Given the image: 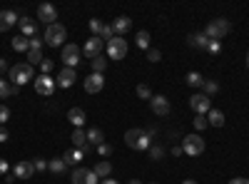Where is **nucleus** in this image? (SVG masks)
Returning <instances> with one entry per match:
<instances>
[{"instance_id": "nucleus-23", "label": "nucleus", "mask_w": 249, "mask_h": 184, "mask_svg": "<svg viewBox=\"0 0 249 184\" xmlns=\"http://www.w3.org/2000/svg\"><path fill=\"white\" fill-rule=\"evenodd\" d=\"M187 43H190L192 48H197V50H207L210 40H207V35H204V33H192L190 37H187Z\"/></svg>"}, {"instance_id": "nucleus-43", "label": "nucleus", "mask_w": 249, "mask_h": 184, "mask_svg": "<svg viewBox=\"0 0 249 184\" xmlns=\"http://www.w3.org/2000/svg\"><path fill=\"white\" fill-rule=\"evenodd\" d=\"M53 67H55V65H53V60H48V57L43 60V65H40V70H43V75H50V72H53Z\"/></svg>"}, {"instance_id": "nucleus-46", "label": "nucleus", "mask_w": 249, "mask_h": 184, "mask_svg": "<svg viewBox=\"0 0 249 184\" xmlns=\"http://www.w3.org/2000/svg\"><path fill=\"white\" fill-rule=\"evenodd\" d=\"M8 172H10L8 159H3V157H0V174H3V177H8Z\"/></svg>"}, {"instance_id": "nucleus-31", "label": "nucleus", "mask_w": 249, "mask_h": 184, "mask_svg": "<svg viewBox=\"0 0 249 184\" xmlns=\"http://www.w3.org/2000/svg\"><path fill=\"white\" fill-rule=\"evenodd\" d=\"M150 33L147 30H142V33H137V48L140 50H150Z\"/></svg>"}, {"instance_id": "nucleus-51", "label": "nucleus", "mask_w": 249, "mask_h": 184, "mask_svg": "<svg viewBox=\"0 0 249 184\" xmlns=\"http://www.w3.org/2000/svg\"><path fill=\"white\" fill-rule=\"evenodd\" d=\"M182 184H197V182H195V179H184Z\"/></svg>"}, {"instance_id": "nucleus-13", "label": "nucleus", "mask_w": 249, "mask_h": 184, "mask_svg": "<svg viewBox=\"0 0 249 184\" xmlns=\"http://www.w3.org/2000/svg\"><path fill=\"white\" fill-rule=\"evenodd\" d=\"M75 80H77V72H75L72 67H65V65H62V70H60L57 77H55V85L62 87V90H68V87L75 85Z\"/></svg>"}, {"instance_id": "nucleus-39", "label": "nucleus", "mask_w": 249, "mask_h": 184, "mask_svg": "<svg viewBox=\"0 0 249 184\" xmlns=\"http://www.w3.org/2000/svg\"><path fill=\"white\" fill-rule=\"evenodd\" d=\"M10 119V110L5 105H0V127H5V122Z\"/></svg>"}, {"instance_id": "nucleus-36", "label": "nucleus", "mask_w": 249, "mask_h": 184, "mask_svg": "<svg viewBox=\"0 0 249 184\" xmlns=\"http://www.w3.org/2000/svg\"><path fill=\"white\" fill-rule=\"evenodd\" d=\"M137 97L140 100H152V90L147 85H137Z\"/></svg>"}, {"instance_id": "nucleus-2", "label": "nucleus", "mask_w": 249, "mask_h": 184, "mask_svg": "<svg viewBox=\"0 0 249 184\" xmlns=\"http://www.w3.org/2000/svg\"><path fill=\"white\" fill-rule=\"evenodd\" d=\"M232 30V23L227 17H217V20H212L210 25H207L202 33L207 35V40H214V43H222L224 40V35Z\"/></svg>"}, {"instance_id": "nucleus-14", "label": "nucleus", "mask_w": 249, "mask_h": 184, "mask_svg": "<svg viewBox=\"0 0 249 184\" xmlns=\"http://www.w3.org/2000/svg\"><path fill=\"white\" fill-rule=\"evenodd\" d=\"M37 20H40V23H43L45 28L53 25V23H57V10H55V5L43 3V5L37 8Z\"/></svg>"}, {"instance_id": "nucleus-22", "label": "nucleus", "mask_w": 249, "mask_h": 184, "mask_svg": "<svg viewBox=\"0 0 249 184\" xmlns=\"http://www.w3.org/2000/svg\"><path fill=\"white\" fill-rule=\"evenodd\" d=\"M88 145H92V147L105 145V132H102L100 127H90L88 130Z\"/></svg>"}, {"instance_id": "nucleus-1", "label": "nucleus", "mask_w": 249, "mask_h": 184, "mask_svg": "<svg viewBox=\"0 0 249 184\" xmlns=\"http://www.w3.org/2000/svg\"><path fill=\"white\" fill-rule=\"evenodd\" d=\"M124 145L137 150V152H147L152 147V139H150V134L144 130H127L124 132Z\"/></svg>"}, {"instance_id": "nucleus-48", "label": "nucleus", "mask_w": 249, "mask_h": 184, "mask_svg": "<svg viewBox=\"0 0 249 184\" xmlns=\"http://www.w3.org/2000/svg\"><path fill=\"white\" fill-rule=\"evenodd\" d=\"M8 139H10L8 130H5V127H0V142H8Z\"/></svg>"}, {"instance_id": "nucleus-34", "label": "nucleus", "mask_w": 249, "mask_h": 184, "mask_svg": "<svg viewBox=\"0 0 249 184\" xmlns=\"http://www.w3.org/2000/svg\"><path fill=\"white\" fill-rule=\"evenodd\" d=\"M13 95V85L8 83L5 77H0V100H5V97H10Z\"/></svg>"}, {"instance_id": "nucleus-20", "label": "nucleus", "mask_w": 249, "mask_h": 184, "mask_svg": "<svg viewBox=\"0 0 249 184\" xmlns=\"http://www.w3.org/2000/svg\"><path fill=\"white\" fill-rule=\"evenodd\" d=\"M18 23H20V17H18L15 10H3V13H0V33L10 30V28L18 25Z\"/></svg>"}, {"instance_id": "nucleus-44", "label": "nucleus", "mask_w": 249, "mask_h": 184, "mask_svg": "<svg viewBox=\"0 0 249 184\" xmlns=\"http://www.w3.org/2000/svg\"><path fill=\"white\" fill-rule=\"evenodd\" d=\"M43 43H45L43 37H30V50H40V48H43ZM30 50H28V52H30Z\"/></svg>"}, {"instance_id": "nucleus-25", "label": "nucleus", "mask_w": 249, "mask_h": 184, "mask_svg": "<svg viewBox=\"0 0 249 184\" xmlns=\"http://www.w3.org/2000/svg\"><path fill=\"white\" fill-rule=\"evenodd\" d=\"M48 169L53 174H65L68 165H65V159H62V157H53V159H48Z\"/></svg>"}, {"instance_id": "nucleus-4", "label": "nucleus", "mask_w": 249, "mask_h": 184, "mask_svg": "<svg viewBox=\"0 0 249 184\" xmlns=\"http://www.w3.org/2000/svg\"><path fill=\"white\" fill-rule=\"evenodd\" d=\"M65 37H68V30H65V25H60V23H53V25H48L45 28V43L50 45V48H60L62 43H65Z\"/></svg>"}, {"instance_id": "nucleus-5", "label": "nucleus", "mask_w": 249, "mask_h": 184, "mask_svg": "<svg viewBox=\"0 0 249 184\" xmlns=\"http://www.w3.org/2000/svg\"><path fill=\"white\" fill-rule=\"evenodd\" d=\"M182 152L190 154V157L204 154V139H202L199 134H187V137L182 139Z\"/></svg>"}, {"instance_id": "nucleus-45", "label": "nucleus", "mask_w": 249, "mask_h": 184, "mask_svg": "<svg viewBox=\"0 0 249 184\" xmlns=\"http://www.w3.org/2000/svg\"><path fill=\"white\" fill-rule=\"evenodd\" d=\"M147 60H150V63H160L162 52H160V50H147Z\"/></svg>"}, {"instance_id": "nucleus-53", "label": "nucleus", "mask_w": 249, "mask_h": 184, "mask_svg": "<svg viewBox=\"0 0 249 184\" xmlns=\"http://www.w3.org/2000/svg\"><path fill=\"white\" fill-rule=\"evenodd\" d=\"M247 67H249V52H247Z\"/></svg>"}, {"instance_id": "nucleus-7", "label": "nucleus", "mask_w": 249, "mask_h": 184, "mask_svg": "<svg viewBox=\"0 0 249 184\" xmlns=\"http://www.w3.org/2000/svg\"><path fill=\"white\" fill-rule=\"evenodd\" d=\"M82 60V48L75 45V43H68L65 48H62V63H65V67H77V63Z\"/></svg>"}, {"instance_id": "nucleus-33", "label": "nucleus", "mask_w": 249, "mask_h": 184, "mask_svg": "<svg viewBox=\"0 0 249 184\" xmlns=\"http://www.w3.org/2000/svg\"><path fill=\"white\" fill-rule=\"evenodd\" d=\"M105 67H107V60H105V57H102V55L92 60V72H97V75H102V72H105Z\"/></svg>"}, {"instance_id": "nucleus-40", "label": "nucleus", "mask_w": 249, "mask_h": 184, "mask_svg": "<svg viewBox=\"0 0 249 184\" xmlns=\"http://www.w3.org/2000/svg\"><path fill=\"white\" fill-rule=\"evenodd\" d=\"M207 125H210V122H207L204 115H197V117H195V130H204Z\"/></svg>"}, {"instance_id": "nucleus-26", "label": "nucleus", "mask_w": 249, "mask_h": 184, "mask_svg": "<svg viewBox=\"0 0 249 184\" xmlns=\"http://www.w3.org/2000/svg\"><path fill=\"white\" fill-rule=\"evenodd\" d=\"M207 122H210L212 127H224V112L222 110H210L207 112Z\"/></svg>"}, {"instance_id": "nucleus-35", "label": "nucleus", "mask_w": 249, "mask_h": 184, "mask_svg": "<svg viewBox=\"0 0 249 184\" xmlns=\"http://www.w3.org/2000/svg\"><path fill=\"white\" fill-rule=\"evenodd\" d=\"M147 152H150V159H155V162H160V159L164 157V147H162V145H152Z\"/></svg>"}, {"instance_id": "nucleus-8", "label": "nucleus", "mask_w": 249, "mask_h": 184, "mask_svg": "<svg viewBox=\"0 0 249 184\" xmlns=\"http://www.w3.org/2000/svg\"><path fill=\"white\" fill-rule=\"evenodd\" d=\"M33 83H35V92H37L40 97H50V95L55 92V87H57L55 80H53L50 75H37Z\"/></svg>"}, {"instance_id": "nucleus-30", "label": "nucleus", "mask_w": 249, "mask_h": 184, "mask_svg": "<svg viewBox=\"0 0 249 184\" xmlns=\"http://www.w3.org/2000/svg\"><path fill=\"white\" fill-rule=\"evenodd\" d=\"M184 80H187V85H190V87H202V85H204V77H202L199 72H195V70H192V72H187Z\"/></svg>"}, {"instance_id": "nucleus-11", "label": "nucleus", "mask_w": 249, "mask_h": 184, "mask_svg": "<svg viewBox=\"0 0 249 184\" xmlns=\"http://www.w3.org/2000/svg\"><path fill=\"white\" fill-rule=\"evenodd\" d=\"M72 184H100V177L88 167H77L72 172Z\"/></svg>"}, {"instance_id": "nucleus-16", "label": "nucleus", "mask_w": 249, "mask_h": 184, "mask_svg": "<svg viewBox=\"0 0 249 184\" xmlns=\"http://www.w3.org/2000/svg\"><path fill=\"white\" fill-rule=\"evenodd\" d=\"M70 139H72V147H75V150H82L85 154L92 150V145H88V132H85V130H72Z\"/></svg>"}, {"instance_id": "nucleus-18", "label": "nucleus", "mask_w": 249, "mask_h": 184, "mask_svg": "<svg viewBox=\"0 0 249 184\" xmlns=\"http://www.w3.org/2000/svg\"><path fill=\"white\" fill-rule=\"evenodd\" d=\"M20 33H23V37H37V23H35V20L33 17H28V15H23V17H20Z\"/></svg>"}, {"instance_id": "nucleus-17", "label": "nucleus", "mask_w": 249, "mask_h": 184, "mask_svg": "<svg viewBox=\"0 0 249 184\" xmlns=\"http://www.w3.org/2000/svg\"><path fill=\"white\" fill-rule=\"evenodd\" d=\"M15 179H30L35 174V167H33V159H23V162H18L15 169H13Z\"/></svg>"}, {"instance_id": "nucleus-28", "label": "nucleus", "mask_w": 249, "mask_h": 184, "mask_svg": "<svg viewBox=\"0 0 249 184\" xmlns=\"http://www.w3.org/2000/svg\"><path fill=\"white\" fill-rule=\"evenodd\" d=\"M13 50H15V52H25V50H30V40L23 37V35L13 37Z\"/></svg>"}, {"instance_id": "nucleus-49", "label": "nucleus", "mask_w": 249, "mask_h": 184, "mask_svg": "<svg viewBox=\"0 0 249 184\" xmlns=\"http://www.w3.org/2000/svg\"><path fill=\"white\" fill-rule=\"evenodd\" d=\"M230 184H249V179H244V177H234V179H230Z\"/></svg>"}, {"instance_id": "nucleus-3", "label": "nucleus", "mask_w": 249, "mask_h": 184, "mask_svg": "<svg viewBox=\"0 0 249 184\" xmlns=\"http://www.w3.org/2000/svg\"><path fill=\"white\" fill-rule=\"evenodd\" d=\"M8 80H13V85H25V83H30V80H35V70H33V65H28V63H18V65H13L10 70H8Z\"/></svg>"}, {"instance_id": "nucleus-50", "label": "nucleus", "mask_w": 249, "mask_h": 184, "mask_svg": "<svg viewBox=\"0 0 249 184\" xmlns=\"http://www.w3.org/2000/svg\"><path fill=\"white\" fill-rule=\"evenodd\" d=\"M100 184H120V182H115V179L107 177V179H100Z\"/></svg>"}, {"instance_id": "nucleus-42", "label": "nucleus", "mask_w": 249, "mask_h": 184, "mask_svg": "<svg viewBox=\"0 0 249 184\" xmlns=\"http://www.w3.org/2000/svg\"><path fill=\"white\" fill-rule=\"evenodd\" d=\"M219 50H222V43H214V40H210V45H207V52H210V55H219Z\"/></svg>"}, {"instance_id": "nucleus-9", "label": "nucleus", "mask_w": 249, "mask_h": 184, "mask_svg": "<svg viewBox=\"0 0 249 184\" xmlns=\"http://www.w3.org/2000/svg\"><path fill=\"white\" fill-rule=\"evenodd\" d=\"M102 50H105V43H102L100 37H90V40H85V45H82V55H85L88 60H95V57H100L102 55Z\"/></svg>"}, {"instance_id": "nucleus-15", "label": "nucleus", "mask_w": 249, "mask_h": 184, "mask_svg": "<svg viewBox=\"0 0 249 184\" xmlns=\"http://www.w3.org/2000/svg\"><path fill=\"white\" fill-rule=\"evenodd\" d=\"M102 87H105V75L90 72V75L85 77V92H90V95H97Z\"/></svg>"}, {"instance_id": "nucleus-38", "label": "nucleus", "mask_w": 249, "mask_h": 184, "mask_svg": "<svg viewBox=\"0 0 249 184\" xmlns=\"http://www.w3.org/2000/svg\"><path fill=\"white\" fill-rule=\"evenodd\" d=\"M97 152H100V157H102V159H105V157H110L115 150H112V145H107V142H105V145H100V147H97Z\"/></svg>"}, {"instance_id": "nucleus-37", "label": "nucleus", "mask_w": 249, "mask_h": 184, "mask_svg": "<svg viewBox=\"0 0 249 184\" xmlns=\"http://www.w3.org/2000/svg\"><path fill=\"white\" fill-rule=\"evenodd\" d=\"M102 28H105V23H100V20H97V17H92V20H90V30L95 33V37H100V33H102Z\"/></svg>"}, {"instance_id": "nucleus-6", "label": "nucleus", "mask_w": 249, "mask_h": 184, "mask_svg": "<svg viewBox=\"0 0 249 184\" xmlns=\"http://www.w3.org/2000/svg\"><path fill=\"white\" fill-rule=\"evenodd\" d=\"M124 55H127V40L115 35L107 43V57L110 60H124Z\"/></svg>"}, {"instance_id": "nucleus-29", "label": "nucleus", "mask_w": 249, "mask_h": 184, "mask_svg": "<svg viewBox=\"0 0 249 184\" xmlns=\"http://www.w3.org/2000/svg\"><path fill=\"white\" fill-rule=\"evenodd\" d=\"M217 92H219V85L214 83V80H204V85H202V95H207V97L212 100Z\"/></svg>"}, {"instance_id": "nucleus-12", "label": "nucleus", "mask_w": 249, "mask_h": 184, "mask_svg": "<svg viewBox=\"0 0 249 184\" xmlns=\"http://www.w3.org/2000/svg\"><path fill=\"white\" fill-rule=\"evenodd\" d=\"M190 107H192L197 115H207V112L212 110V100L207 97V95H202V92H197V95L190 97Z\"/></svg>"}, {"instance_id": "nucleus-47", "label": "nucleus", "mask_w": 249, "mask_h": 184, "mask_svg": "<svg viewBox=\"0 0 249 184\" xmlns=\"http://www.w3.org/2000/svg\"><path fill=\"white\" fill-rule=\"evenodd\" d=\"M5 70H10V67H8V60H5V57H0V77H3Z\"/></svg>"}, {"instance_id": "nucleus-19", "label": "nucleus", "mask_w": 249, "mask_h": 184, "mask_svg": "<svg viewBox=\"0 0 249 184\" xmlns=\"http://www.w3.org/2000/svg\"><path fill=\"white\" fill-rule=\"evenodd\" d=\"M68 122H72L75 130H82V127H85V122H88L85 110H82V107H72V110H68Z\"/></svg>"}, {"instance_id": "nucleus-41", "label": "nucleus", "mask_w": 249, "mask_h": 184, "mask_svg": "<svg viewBox=\"0 0 249 184\" xmlns=\"http://www.w3.org/2000/svg\"><path fill=\"white\" fill-rule=\"evenodd\" d=\"M33 167H35V172H45L48 169V159H33Z\"/></svg>"}, {"instance_id": "nucleus-24", "label": "nucleus", "mask_w": 249, "mask_h": 184, "mask_svg": "<svg viewBox=\"0 0 249 184\" xmlns=\"http://www.w3.org/2000/svg\"><path fill=\"white\" fill-rule=\"evenodd\" d=\"M92 172H95V174H97L100 179H107V177L112 174V165H110V162H107V159H100V162H97V165L92 167Z\"/></svg>"}, {"instance_id": "nucleus-21", "label": "nucleus", "mask_w": 249, "mask_h": 184, "mask_svg": "<svg viewBox=\"0 0 249 184\" xmlns=\"http://www.w3.org/2000/svg\"><path fill=\"white\" fill-rule=\"evenodd\" d=\"M132 28V20L127 17V15H120L115 23H112V30H115V35H120V37H124V33H127Z\"/></svg>"}, {"instance_id": "nucleus-52", "label": "nucleus", "mask_w": 249, "mask_h": 184, "mask_svg": "<svg viewBox=\"0 0 249 184\" xmlns=\"http://www.w3.org/2000/svg\"><path fill=\"white\" fill-rule=\"evenodd\" d=\"M127 184H142V182H140V179H130Z\"/></svg>"}, {"instance_id": "nucleus-32", "label": "nucleus", "mask_w": 249, "mask_h": 184, "mask_svg": "<svg viewBox=\"0 0 249 184\" xmlns=\"http://www.w3.org/2000/svg\"><path fill=\"white\" fill-rule=\"evenodd\" d=\"M43 60L45 57H43V52H40V50H30L28 52V65H33V67L35 65H43Z\"/></svg>"}, {"instance_id": "nucleus-10", "label": "nucleus", "mask_w": 249, "mask_h": 184, "mask_svg": "<svg viewBox=\"0 0 249 184\" xmlns=\"http://www.w3.org/2000/svg\"><path fill=\"white\" fill-rule=\"evenodd\" d=\"M150 107H152V112H155L157 117H167V115L172 112V105H170V100L164 97V95H152Z\"/></svg>"}, {"instance_id": "nucleus-27", "label": "nucleus", "mask_w": 249, "mask_h": 184, "mask_svg": "<svg viewBox=\"0 0 249 184\" xmlns=\"http://www.w3.org/2000/svg\"><path fill=\"white\" fill-rule=\"evenodd\" d=\"M82 157H85V152H82V150H75V147H72V150H68V152H65V157H62V159H65V165L70 167V165H77V162H80Z\"/></svg>"}]
</instances>
